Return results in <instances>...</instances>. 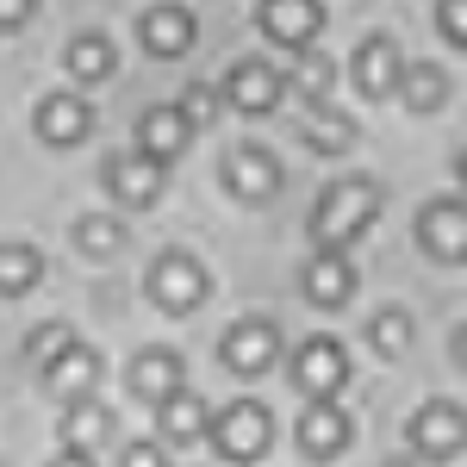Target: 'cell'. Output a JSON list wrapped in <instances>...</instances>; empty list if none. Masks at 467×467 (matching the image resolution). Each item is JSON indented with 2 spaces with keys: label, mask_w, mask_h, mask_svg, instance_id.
I'll use <instances>...</instances> for the list:
<instances>
[{
  "label": "cell",
  "mask_w": 467,
  "mask_h": 467,
  "mask_svg": "<svg viewBox=\"0 0 467 467\" xmlns=\"http://www.w3.org/2000/svg\"><path fill=\"white\" fill-rule=\"evenodd\" d=\"M374 218H380V187L361 181V175H343V181H330V187L318 193V206H312V218H306V231H312L318 250L343 255Z\"/></svg>",
  "instance_id": "cell-1"
},
{
  "label": "cell",
  "mask_w": 467,
  "mask_h": 467,
  "mask_svg": "<svg viewBox=\"0 0 467 467\" xmlns=\"http://www.w3.org/2000/svg\"><path fill=\"white\" fill-rule=\"evenodd\" d=\"M268 442H275V418H268V405H262V399H231L224 411H213V449H218V462L250 467V462L268 455Z\"/></svg>",
  "instance_id": "cell-2"
},
{
  "label": "cell",
  "mask_w": 467,
  "mask_h": 467,
  "mask_svg": "<svg viewBox=\"0 0 467 467\" xmlns=\"http://www.w3.org/2000/svg\"><path fill=\"white\" fill-rule=\"evenodd\" d=\"M206 268H200V255L187 250H162L156 255V268H150V299H156V312H169V318H187V312H200L206 306Z\"/></svg>",
  "instance_id": "cell-3"
},
{
  "label": "cell",
  "mask_w": 467,
  "mask_h": 467,
  "mask_svg": "<svg viewBox=\"0 0 467 467\" xmlns=\"http://www.w3.org/2000/svg\"><path fill=\"white\" fill-rule=\"evenodd\" d=\"M405 442H411V455H424V462H449V455L467 449V411L449 405V399H431V405L411 411Z\"/></svg>",
  "instance_id": "cell-4"
},
{
  "label": "cell",
  "mask_w": 467,
  "mask_h": 467,
  "mask_svg": "<svg viewBox=\"0 0 467 467\" xmlns=\"http://www.w3.org/2000/svg\"><path fill=\"white\" fill-rule=\"evenodd\" d=\"M293 380H299V393L312 399H337L349 387V349L337 343V337H312V343H299V356H293Z\"/></svg>",
  "instance_id": "cell-5"
},
{
  "label": "cell",
  "mask_w": 467,
  "mask_h": 467,
  "mask_svg": "<svg viewBox=\"0 0 467 467\" xmlns=\"http://www.w3.org/2000/svg\"><path fill=\"white\" fill-rule=\"evenodd\" d=\"M224 193L244 200V206L275 200V193H281V162H275V150H262V144L231 150V156H224Z\"/></svg>",
  "instance_id": "cell-6"
},
{
  "label": "cell",
  "mask_w": 467,
  "mask_h": 467,
  "mask_svg": "<svg viewBox=\"0 0 467 467\" xmlns=\"http://www.w3.org/2000/svg\"><path fill=\"white\" fill-rule=\"evenodd\" d=\"M218 356L231 374H268L275 356H281V324L275 318H244L224 330V343H218Z\"/></svg>",
  "instance_id": "cell-7"
},
{
  "label": "cell",
  "mask_w": 467,
  "mask_h": 467,
  "mask_svg": "<svg viewBox=\"0 0 467 467\" xmlns=\"http://www.w3.org/2000/svg\"><path fill=\"white\" fill-rule=\"evenodd\" d=\"M287 75L275 69V63H255V57H244L237 69L224 75V100L237 112H250V119H262V112H275L281 100H287Z\"/></svg>",
  "instance_id": "cell-8"
},
{
  "label": "cell",
  "mask_w": 467,
  "mask_h": 467,
  "mask_svg": "<svg viewBox=\"0 0 467 467\" xmlns=\"http://www.w3.org/2000/svg\"><path fill=\"white\" fill-rule=\"evenodd\" d=\"M418 250L436 262H467V200H431L418 213Z\"/></svg>",
  "instance_id": "cell-9"
},
{
  "label": "cell",
  "mask_w": 467,
  "mask_h": 467,
  "mask_svg": "<svg viewBox=\"0 0 467 467\" xmlns=\"http://www.w3.org/2000/svg\"><path fill=\"white\" fill-rule=\"evenodd\" d=\"M255 26L275 37V44H287V50H306L324 32V0H262Z\"/></svg>",
  "instance_id": "cell-10"
},
{
  "label": "cell",
  "mask_w": 467,
  "mask_h": 467,
  "mask_svg": "<svg viewBox=\"0 0 467 467\" xmlns=\"http://www.w3.org/2000/svg\"><path fill=\"white\" fill-rule=\"evenodd\" d=\"M349 436H356V424H349V411H343L337 399L306 405V418H299V449H306L312 462H337V455L349 449Z\"/></svg>",
  "instance_id": "cell-11"
},
{
  "label": "cell",
  "mask_w": 467,
  "mask_h": 467,
  "mask_svg": "<svg viewBox=\"0 0 467 467\" xmlns=\"http://www.w3.org/2000/svg\"><path fill=\"white\" fill-rule=\"evenodd\" d=\"M299 287H306V299H312V306H324V312H343V306L356 299V268H349V255L318 250L312 262H306Z\"/></svg>",
  "instance_id": "cell-12"
},
{
  "label": "cell",
  "mask_w": 467,
  "mask_h": 467,
  "mask_svg": "<svg viewBox=\"0 0 467 467\" xmlns=\"http://www.w3.org/2000/svg\"><path fill=\"white\" fill-rule=\"evenodd\" d=\"M125 380H131V393L144 399V405H169L175 393H187V361L175 349H144Z\"/></svg>",
  "instance_id": "cell-13"
},
{
  "label": "cell",
  "mask_w": 467,
  "mask_h": 467,
  "mask_svg": "<svg viewBox=\"0 0 467 467\" xmlns=\"http://www.w3.org/2000/svg\"><path fill=\"white\" fill-rule=\"evenodd\" d=\"M107 193L125 206V213L156 206V193H162V162H150L144 150H138V156H112L107 162Z\"/></svg>",
  "instance_id": "cell-14"
},
{
  "label": "cell",
  "mask_w": 467,
  "mask_h": 467,
  "mask_svg": "<svg viewBox=\"0 0 467 467\" xmlns=\"http://www.w3.org/2000/svg\"><path fill=\"white\" fill-rule=\"evenodd\" d=\"M88 131H94V107H88L81 94H44V100H37V138H44V144L69 150V144H81Z\"/></svg>",
  "instance_id": "cell-15"
},
{
  "label": "cell",
  "mask_w": 467,
  "mask_h": 467,
  "mask_svg": "<svg viewBox=\"0 0 467 467\" xmlns=\"http://www.w3.org/2000/svg\"><path fill=\"white\" fill-rule=\"evenodd\" d=\"M187 138H193V119H187L175 100H169V107H150L144 119H138V150H144L150 162H162V169L187 150Z\"/></svg>",
  "instance_id": "cell-16"
},
{
  "label": "cell",
  "mask_w": 467,
  "mask_h": 467,
  "mask_svg": "<svg viewBox=\"0 0 467 467\" xmlns=\"http://www.w3.org/2000/svg\"><path fill=\"white\" fill-rule=\"evenodd\" d=\"M399 81H405V57H399V44H393V37H361L356 88L368 94V100H387V94H399Z\"/></svg>",
  "instance_id": "cell-17"
},
{
  "label": "cell",
  "mask_w": 467,
  "mask_h": 467,
  "mask_svg": "<svg viewBox=\"0 0 467 467\" xmlns=\"http://www.w3.org/2000/svg\"><path fill=\"white\" fill-rule=\"evenodd\" d=\"M200 436H213V405L200 393H175L169 405H156V442L162 449H187Z\"/></svg>",
  "instance_id": "cell-18"
},
{
  "label": "cell",
  "mask_w": 467,
  "mask_h": 467,
  "mask_svg": "<svg viewBox=\"0 0 467 467\" xmlns=\"http://www.w3.org/2000/svg\"><path fill=\"white\" fill-rule=\"evenodd\" d=\"M44 387L63 399V405H81V399H94V387H100V356H94L88 343H69L63 356L44 368Z\"/></svg>",
  "instance_id": "cell-19"
},
{
  "label": "cell",
  "mask_w": 467,
  "mask_h": 467,
  "mask_svg": "<svg viewBox=\"0 0 467 467\" xmlns=\"http://www.w3.org/2000/svg\"><path fill=\"white\" fill-rule=\"evenodd\" d=\"M193 37H200V26H193V13L187 6H150L144 13V50L150 57H187L193 50Z\"/></svg>",
  "instance_id": "cell-20"
},
{
  "label": "cell",
  "mask_w": 467,
  "mask_h": 467,
  "mask_svg": "<svg viewBox=\"0 0 467 467\" xmlns=\"http://www.w3.org/2000/svg\"><path fill=\"white\" fill-rule=\"evenodd\" d=\"M63 449H81V455H94L100 442L112 436V411L107 405H94V399H81V405H63Z\"/></svg>",
  "instance_id": "cell-21"
},
{
  "label": "cell",
  "mask_w": 467,
  "mask_h": 467,
  "mask_svg": "<svg viewBox=\"0 0 467 467\" xmlns=\"http://www.w3.org/2000/svg\"><path fill=\"white\" fill-rule=\"evenodd\" d=\"M75 250L88 255V262H112V255L125 250V218L81 213V218H75Z\"/></svg>",
  "instance_id": "cell-22"
},
{
  "label": "cell",
  "mask_w": 467,
  "mask_h": 467,
  "mask_svg": "<svg viewBox=\"0 0 467 467\" xmlns=\"http://www.w3.org/2000/svg\"><path fill=\"white\" fill-rule=\"evenodd\" d=\"M299 138L318 150V156H343V150L356 144V119H349V112H337V107H318L306 125H299Z\"/></svg>",
  "instance_id": "cell-23"
},
{
  "label": "cell",
  "mask_w": 467,
  "mask_h": 467,
  "mask_svg": "<svg viewBox=\"0 0 467 467\" xmlns=\"http://www.w3.org/2000/svg\"><path fill=\"white\" fill-rule=\"evenodd\" d=\"M399 100L411 112H436L449 100V75L436 69V63H405V81H399Z\"/></svg>",
  "instance_id": "cell-24"
},
{
  "label": "cell",
  "mask_w": 467,
  "mask_h": 467,
  "mask_svg": "<svg viewBox=\"0 0 467 467\" xmlns=\"http://www.w3.org/2000/svg\"><path fill=\"white\" fill-rule=\"evenodd\" d=\"M63 69H69L75 81H107V75H112V44H107L100 32L69 37V50H63Z\"/></svg>",
  "instance_id": "cell-25"
},
{
  "label": "cell",
  "mask_w": 467,
  "mask_h": 467,
  "mask_svg": "<svg viewBox=\"0 0 467 467\" xmlns=\"http://www.w3.org/2000/svg\"><path fill=\"white\" fill-rule=\"evenodd\" d=\"M44 281V255L32 244H0V293H32Z\"/></svg>",
  "instance_id": "cell-26"
},
{
  "label": "cell",
  "mask_w": 467,
  "mask_h": 467,
  "mask_svg": "<svg viewBox=\"0 0 467 467\" xmlns=\"http://www.w3.org/2000/svg\"><path fill=\"white\" fill-rule=\"evenodd\" d=\"M368 343H374V356L399 361L411 349V312H399V306H380L374 318H368Z\"/></svg>",
  "instance_id": "cell-27"
},
{
  "label": "cell",
  "mask_w": 467,
  "mask_h": 467,
  "mask_svg": "<svg viewBox=\"0 0 467 467\" xmlns=\"http://www.w3.org/2000/svg\"><path fill=\"white\" fill-rule=\"evenodd\" d=\"M69 343H75V330H69V324H44V330H32V337H26V356H32L37 368H50V361L63 356Z\"/></svg>",
  "instance_id": "cell-28"
},
{
  "label": "cell",
  "mask_w": 467,
  "mask_h": 467,
  "mask_svg": "<svg viewBox=\"0 0 467 467\" xmlns=\"http://www.w3.org/2000/svg\"><path fill=\"white\" fill-rule=\"evenodd\" d=\"M330 81H337V69L324 63V57H299V75H293V88L312 100V107H324V94H330Z\"/></svg>",
  "instance_id": "cell-29"
},
{
  "label": "cell",
  "mask_w": 467,
  "mask_h": 467,
  "mask_svg": "<svg viewBox=\"0 0 467 467\" xmlns=\"http://www.w3.org/2000/svg\"><path fill=\"white\" fill-rule=\"evenodd\" d=\"M175 107L187 112V119H193V125H213V119H218V88H206V81H193V88H187V94H181Z\"/></svg>",
  "instance_id": "cell-30"
},
{
  "label": "cell",
  "mask_w": 467,
  "mask_h": 467,
  "mask_svg": "<svg viewBox=\"0 0 467 467\" xmlns=\"http://www.w3.org/2000/svg\"><path fill=\"white\" fill-rule=\"evenodd\" d=\"M436 26L455 50H467V0H436Z\"/></svg>",
  "instance_id": "cell-31"
},
{
  "label": "cell",
  "mask_w": 467,
  "mask_h": 467,
  "mask_svg": "<svg viewBox=\"0 0 467 467\" xmlns=\"http://www.w3.org/2000/svg\"><path fill=\"white\" fill-rule=\"evenodd\" d=\"M119 467H169V455H162V442H125Z\"/></svg>",
  "instance_id": "cell-32"
},
{
  "label": "cell",
  "mask_w": 467,
  "mask_h": 467,
  "mask_svg": "<svg viewBox=\"0 0 467 467\" xmlns=\"http://www.w3.org/2000/svg\"><path fill=\"white\" fill-rule=\"evenodd\" d=\"M32 13H37V0H0V32H19Z\"/></svg>",
  "instance_id": "cell-33"
},
{
  "label": "cell",
  "mask_w": 467,
  "mask_h": 467,
  "mask_svg": "<svg viewBox=\"0 0 467 467\" xmlns=\"http://www.w3.org/2000/svg\"><path fill=\"white\" fill-rule=\"evenodd\" d=\"M50 467H94V455H81V449H63V455H57Z\"/></svg>",
  "instance_id": "cell-34"
},
{
  "label": "cell",
  "mask_w": 467,
  "mask_h": 467,
  "mask_svg": "<svg viewBox=\"0 0 467 467\" xmlns=\"http://www.w3.org/2000/svg\"><path fill=\"white\" fill-rule=\"evenodd\" d=\"M455 361L467 368V324H462V337H455Z\"/></svg>",
  "instance_id": "cell-35"
},
{
  "label": "cell",
  "mask_w": 467,
  "mask_h": 467,
  "mask_svg": "<svg viewBox=\"0 0 467 467\" xmlns=\"http://www.w3.org/2000/svg\"><path fill=\"white\" fill-rule=\"evenodd\" d=\"M455 181H462V187H467V150H462V156H455Z\"/></svg>",
  "instance_id": "cell-36"
},
{
  "label": "cell",
  "mask_w": 467,
  "mask_h": 467,
  "mask_svg": "<svg viewBox=\"0 0 467 467\" xmlns=\"http://www.w3.org/2000/svg\"><path fill=\"white\" fill-rule=\"evenodd\" d=\"M387 467H424V462H418V455H393Z\"/></svg>",
  "instance_id": "cell-37"
}]
</instances>
